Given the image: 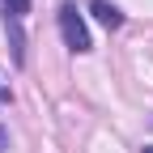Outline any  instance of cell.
<instances>
[{
	"label": "cell",
	"instance_id": "5b68a950",
	"mask_svg": "<svg viewBox=\"0 0 153 153\" xmlns=\"http://www.w3.org/2000/svg\"><path fill=\"white\" fill-rule=\"evenodd\" d=\"M4 102H9V89H0V106H4Z\"/></svg>",
	"mask_w": 153,
	"mask_h": 153
},
{
	"label": "cell",
	"instance_id": "7a4b0ae2",
	"mask_svg": "<svg viewBox=\"0 0 153 153\" xmlns=\"http://www.w3.org/2000/svg\"><path fill=\"white\" fill-rule=\"evenodd\" d=\"M89 13L98 17L106 30H119V26H123V9H119V4H111V0H94V4H89Z\"/></svg>",
	"mask_w": 153,
	"mask_h": 153
},
{
	"label": "cell",
	"instance_id": "277c9868",
	"mask_svg": "<svg viewBox=\"0 0 153 153\" xmlns=\"http://www.w3.org/2000/svg\"><path fill=\"white\" fill-rule=\"evenodd\" d=\"M4 149H9V132L0 128V153H4Z\"/></svg>",
	"mask_w": 153,
	"mask_h": 153
},
{
	"label": "cell",
	"instance_id": "8992f818",
	"mask_svg": "<svg viewBox=\"0 0 153 153\" xmlns=\"http://www.w3.org/2000/svg\"><path fill=\"white\" fill-rule=\"evenodd\" d=\"M140 153H153V145H145V149H140Z\"/></svg>",
	"mask_w": 153,
	"mask_h": 153
},
{
	"label": "cell",
	"instance_id": "6da1fadb",
	"mask_svg": "<svg viewBox=\"0 0 153 153\" xmlns=\"http://www.w3.org/2000/svg\"><path fill=\"white\" fill-rule=\"evenodd\" d=\"M55 17H60V34H64V43H68L76 55L94 51V38H89V30H85V17L76 13V4H72V0H64Z\"/></svg>",
	"mask_w": 153,
	"mask_h": 153
},
{
	"label": "cell",
	"instance_id": "3957f363",
	"mask_svg": "<svg viewBox=\"0 0 153 153\" xmlns=\"http://www.w3.org/2000/svg\"><path fill=\"white\" fill-rule=\"evenodd\" d=\"M0 4H4V17H17V22L30 13V0H0Z\"/></svg>",
	"mask_w": 153,
	"mask_h": 153
}]
</instances>
